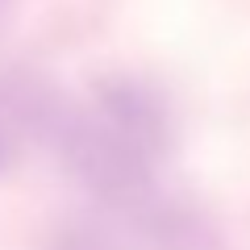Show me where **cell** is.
<instances>
[{
    "label": "cell",
    "mask_w": 250,
    "mask_h": 250,
    "mask_svg": "<svg viewBox=\"0 0 250 250\" xmlns=\"http://www.w3.org/2000/svg\"><path fill=\"white\" fill-rule=\"evenodd\" d=\"M9 4H13V0H0V17H4V13H9Z\"/></svg>",
    "instance_id": "3957f363"
},
{
    "label": "cell",
    "mask_w": 250,
    "mask_h": 250,
    "mask_svg": "<svg viewBox=\"0 0 250 250\" xmlns=\"http://www.w3.org/2000/svg\"><path fill=\"white\" fill-rule=\"evenodd\" d=\"M59 159L75 179L108 208H129L150 200V167L163 154L159 142L138 134L134 125L113 117L104 104L96 113H71L62 108L59 125L50 129Z\"/></svg>",
    "instance_id": "6da1fadb"
},
{
    "label": "cell",
    "mask_w": 250,
    "mask_h": 250,
    "mask_svg": "<svg viewBox=\"0 0 250 250\" xmlns=\"http://www.w3.org/2000/svg\"><path fill=\"white\" fill-rule=\"evenodd\" d=\"M9 163V138H4V129H0V167Z\"/></svg>",
    "instance_id": "7a4b0ae2"
}]
</instances>
